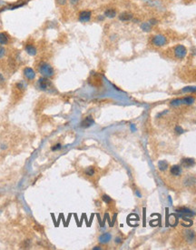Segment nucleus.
<instances>
[{"label":"nucleus","instance_id":"f257e3e1","mask_svg":"<svg viewBox=\"0 0 196 250\" xmlns=\"http://www.w3.org/2000/svg\"><path fill=\"white\" fill-rule=\"evenodd\" d=\"M39 71L41 72V74L44 75V77H51V75H54V69L50 65L47 63H42L41 65L39 67Z\"/></svg>","mask_w":196,"mask_h":250},{"label":"nucleus","instance_id":"f03ea898","mask_svg":"<svg viewBox=\"0 0 196 250\" xmlns=\"http://www.w3.org/2000/svg\"><path fill=\"white\" fill-rule=\"evenodd\" d=\"M152 43L155 46H164L167 43V38L164 35H156L153 37Z\"/></svg>","mask_w":196,"mask_h":250},{"label":"nucleus","instance_id":"7ed1b4c3","mask_svg":"<svg viewBox=\"0 0 196 250\" xmlns=\"http://www.w3.org/2000/svg\"><path fill=\"white\" fill-rule=\"evenodd\" d=\"M187 54V49L184 46L182 45H177L174 48V56L177 58L182 59L183 57H185Z\"/></svg>","mask_w":196,"mask_h":250},{"label":"nucleus","instance_id":"20e7f679","mask_svg":"<svg viewBox=\"0 0 196 250\" xmlns=\"http://www.w3.org/2000/svg\"><path fill=\"white\" fill-rule=\"evenodd\" d=\"M91 16H92V12H91V11H89V10H83V11H81V12L79 13L78 19H79L80 22L86 23V22L90 21Z\"/></svg>","mask_w":196,"mask_h":250},{"label":"nucleus","instance_id":"39448f33","mask_svg":"<svg viewBox=\"0 0 196 250\" xmlns=\"http://www.w3.org/2000/svg\"><path fill=\"white\" fill-rule=\"evenodd\" d=\"M177 213L179 214V216L181 217H182L183 219H185V217H191L193 216H194V213L190 210L188 208H181V209H178Z\"/></svg>","mask_w":196,"mask_h":250},{"label":"nucleus","instance_id":"423d86ee","mask_svg":"<svg viewBox=\"0 0 196 250\" xmlns=\"http://www.w3.org/2000/svg\"><path fill=\"white\" fill-rule=\"evenodd\" d=\"M38 85H39V88H41L42 90H47L50 88L51 86V82L50 80L47 77H41L38 81Z\"/></svg>","mask_w":196,"mask_h":250},{"label":"nucleus","instance_id":"0eeeda50","mask_svg":"<svg viewBox=\"0 0 196 250\" xmlns=\"http://www.w3.org/2000/svg\"><path fill=\"white\" fill-rule=\"evenodd\" d=\"M181 164L183 167H186V168H190L195 165V160L193 158H183L181 161Z\"/></svg>","mask_w":196,"mask_h":250},{"label":"nucleus","instance_id":"6e6552de","mask_svg":"<svg viewBox=\"0 0 196 250\" xmlns=\"http://www.w3.org/2000/svg\"><path fill=\"white\" fill-rule=\"evenodd\" d=\"M24 74L26 75V77L29 80H33L36 77V74H34V71L31 67H26L25 70H24Z\"/></svg>","mask_w":196,"mask_h":250},{"label":"nucleus","instance_id":"1a4fd4ad","mask_svg":"<svg viewBox=\"0 0 196 250\" xmlns=\"http://www.w3.org/2000/svg\"><path fill=\"white\" fill-rule=\"evenodd\" d=\"M132 18V14L129 13V12H123L119 15V19L123 22H126V21H130Z\"/></svg>","mask_w":196,"mask_h":250},{"label":"nucleus","instance_id":"9d476101","mask_svg":"<svg viewBox=\"0 0 196 250\" xmlns=\"http://www.w3.org/2000/svg\"><path fill=\"white\" fill-rule=\"evenodd\" d=\"M94 119H93V118L92 117H87L86 118H84L83 121H82V123H81V126L82 127H84V128H86V127H89V126H91L92 125L94 124Z\"/></svg>","mask_w":196,"mask_h":250},{"label":"nucleus","instance_id":"9b49d317","mask_svg":"<svg viewBox=\"0 0 196 250\" xmlns=\"http://www.w3.org/2000/svg\"><path fill=\"white\" fill-rule=\"evenodd\" d=\"M170 172H171V174L172 176L178 177V176H180L182 174V168L179 166H172L171 167V169H170Z\"/></svg>","mask_w":196,"mask_h":250},{"label":"nucleus","instance_id":"f8f14e48","mask_svg":"<svg viewBox=\"0 0 196 250\" xmlns=\"http://www.w3.org/2000/svg\"><path fill=\"white\" fill-rule=\"evenodd\" d=\"M9 41V37L7 33L0 32V45H7Z\"/></svg>","mask_w":196,"mask_h":250},{"label":"nucleus","instance_id":"ddd939ff","mask_svg":"<svg viewBox=\"0 0 196 250\" xmlns=\"http://www.w3.org/2000/svg\"><path fill=\"white\" fill-rule=\"evenodd\" d=\"M194 237H195V234H194L193 231H192V230H186L185 231V238L188 242H190V243L193 242Z\"/></svg>","mask_w":196,"mask_h":250},{"label":"nucleus","instance_id":"4468645a","mask_svg":"<svg viewBox=\"0 0 196 250\" xmlns=\"http://www.w3.org/2000/svg\"><path fill=\"white\" fill-rule=\"evenodd\" d=\"M105 16L108 18H114L116 16V11L114 8H108L105 11Z\"/></svg>","mask_w":196,"mask_h":250},{"label":"nucleus","instance_id":"2eb2a0df","mask_svg":"<svg viewBox=\"0 0 196 250\" xmlns=\"http://www.w3.org/2000/svg\"><path fill=\"white\" fill-rule=\"evenodd\" d=\"M110 240H111V235L109 234V233L103 234V235H101L100 237H99V241H100L101 243H103V244L109 242Z\"/></svg>","mask_w":196,"mask_h":250},{"label":"nucleus","instance_id":"dca6fc26","mask_svg":"<svg viewBox=\"0 0 196 250\" xmlns=\"http://www.w3.org/2000/svg\"><path fill=\"white\" fill-rule=\"evenodd\" d=\"M26 50L27 53L30 54L31 56H34V55L36 54V48H34L33 45H30V44L26 45Z\"/></svg>","mask_w":196,"mask_h":250},{"label":"nucleus","instance_id":"f3484780","mask_svg":"<svg viewBox=\"0 0 196 250\" xmlns=\"http://www.w3.org/2000/svg\"><path fill=\"white\" fill-rule=\"evenodd\" d=\"M168 166H169V164H168V162H167L166 160H161L158 163V167H159V169L161 171L166 170L167 168H168Z\"/></svg>","mask_w":196,"mask_h":250},{"label":"nucleus","instance_id":"a211bd4d","mask_svg":"<svg viewBox=\"0 0 196 250\" xmlns=\"http://www.w3.org/2000/svg\"><path fill=\"white\" fill-rule=\"evenodd\" d=\"M152 25L149 22H145L141 25V29L145 32H150L152 30Z\"/></svg>","mask_w":196,"mask_h":250},{"label":"nucleus","instance_id":"6ab92c4d","mask_svg":"<svg viewBox=\"0 0 196 250\" xmlns=\"http://www.w3.org/2000/svg\"><path fill=\"white\" fill-rule=\"evenodd\" d=\"M194 97L193 96H186L182 98V104H186V105H192L194 102Z\"/></svg>","mask_w":196,"mask_h":250},{"label":"nucleus","instance_id":"aec40b11","mask_svg":"<svg viewBox=\"0 0 196 250\" xmlns=\"http://www.w3.org/2000/svg\"><path fill=\"white\" fill-rule=\"evenodd\" d=\"M182 92L183 93H195L196 92V86H186L182 89Z\"/></svg>","mask_w":196,"mask_h":250},{"label":"nucleus","instance_id":"412c9836","mask_svg":"<svg viewBox=\"0 0 196 250\" xmlns=\"http://www.w3.org/2000/svg\"><path fill=\"white\" fill-rule=\"evenodd\" d=\"M196 183V178L193 177H190L185 180V185H193Z\"/></svg>","mask_w":196,"mask_h":250},{"label":"nucleus","instance_id":"4be33fe9","mask_svg":"<svg viewBox=\"0 0 196 250\" xmlns=\"http://www.w3.org/2000/svg\"><path fill=\"white\" fill-rule=\"evenodd\" d=\"M181 104H182V99H180V98H177V99H174L171 102V105L172 107H177Z\"/></svg>","mask_w":196,"mask_h":250},{"label":"nucleus","instance_id":"5701e85b","mask_svg":"<svg viewBox=\"0 0 196 250\" xmlns=\"http://www.w3.org/2000/svg\"><path fill=\"white\" fill-rule=\"evenodd\" d=\"M85 173L87 174L88 176H93V175H94V173H95V170H94V168H93V167L90 166V167H88L87 169L85 170Z\"/></svg>","mask_w":196,"mask_h":250},{"label":"nucleus","instance_id":"b1692460","mask_svg":"<svg viewBox=\"0 0 196 250\" xmlns=\"http://www.w3.org/2000/svg\"><path fill=\"white\" fill-rule=\"evenodd\" d=\"M102 198H103V200L105 201V203H110V202H111L110 196H106V195H103V196H102Z\"/></svg>","mask_w":196,"mask_h":250},{"label":"nucleus","instance_id":"393cba45","mask_svg":"<svg viewBox=\"0 0 196 250\" xmlns=\"http://www.w3.org/2000/svg\"><path fill=\"white\" fill-rule=\"evenodd\" d=\"M149 23H150V24H151L152 26H155V25L158 24V20L155 19V18H152V19L149 20Z\"/></svg>","mask_w":196,"mask_h":250},{"label":"nucleus","instance_id":"a878e982","mask_svg":"<svg viewBox=\"0 0 196 250\" xmlns=\"http://www.w3.org/2000/svg\"><path fill=\"white\" fill-rule=\"evenodd\" d=\"M175 131H176L178 134H182V133H183V129L182 128L181 126H175Z\"/></svg>","mask_w":196,"mask_h":250},{"label":"nucleus","instance_id":"bb28decb","mask_svg":"<svg viewBox=\"0 0 196 250\" xmlns=\"http://www.w3.org/2000/svg\"><path fill=\"white\" fill-rule=\"evenodd\" d=\"M5 53V48H1V46H0V58H1V57H3V56H4Z\"/></svg>","mask_w":196,"mask_h":250},{"label":"nucleus","instance_id":"cd10ccee","mask_svg":"<svg viewBox=\"0 0 196 250\" xmlns=\"http://www.w3.org/2000/svg\"><path fill=\"white\" fill-rule=\"evenodd\" d=\"M59 5H65L66 3V0H56Z\"/></svg>","mask_w":196,"mask_h":250},{"label":"nucleus","instance_id":"c85d7f7f","mask_svg":"<svg viewBox=\"0 0 196 250\" xmlns=\"http://www.w3.org/2000/svg\"><path fill=\"white\" fill-rule=\"evenodd\" d=\"M4 81H5L4 77L2 75V74H0V84H3V83H4Z\"/></svg>","mask_w":196,"mask_h":250},{"label":"nucleus","instance_id":"c756f323","mask_svg":"<svg viewBox=\"0 0 196 250\" xmlns=\"http://www.w3.org/2000/svg\"><path fill=\"white\" fill-rule=\"evenodd\" d=\"M79 2V0H70V3L73 4V5H76Z\"/></svg>","mask_w":196,"mask_h":250},{"label":"nucleus","instance_id":"7c9ffc66","mask_svg":"<svg viewBox=\"0 0 196 250\" xmlns=\"http://www.w3.org/2000/svg\"><path fill=\"white\" fill-rule=\"evenodd\" d=\"M60 147H61V146H60V145H56V147H53L52 149H53V150H55V149H58V148H60Z\"/></svg>","mask_w":196,"mask_h":250}]
</instances>
